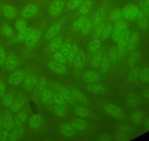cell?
<instances>
[{
	"instance_id": "1",
	"label": "cell",
	"mask_w": 149,
	"mask_h": 141,
	"mask_svg": "<svg viewBox=\"0 0 149 141\" xmlns=\"http://www.w3.org/2000/svg\"><path fill=\"white\" fill-rule=\"evenodd\" d=\"M122 16L127 21H134L137 18L140 10L135 5L129 3L123 8Z\"/></svg>"
},
{
	"instance_id": "2",
	"label": "cell",
	"mask_w": 149,
	"mask_h": 141,
	"mask_svg": "<svg viewBox=\"0 0 149 141\" xmlns=\"http://www.w3.org/2000/svg\"><path fill=\"white\" fill-rule=\"evenodd\" d=\"M127 30V24L122 19H120L119 21H116L115 24V27H114L113 32V35H112V40L113 41V42H118L121 34Z\"/></svg>"
},
{
	"instance_id": "3",
	"label": "cell",
	"mask_w": 149,
	"mask_h": 141,
	"mask_svg": "<svg viewBox=\"0 0 149 141\" xmlns=\"http://www.w3.org/2000/svg\"><path fill=\"white\" fill-rule=\"evenodd\" d=\"M103 107H104V110L107 112L109 115H110L111 116L115 118L121 119L124 117V114L123 110L121 108H119L118 106H116V105L107 103L103 106Z\"/></svg>"
},
{
	"instance_id": "4",
	"label": "cell",
	"mask_w": 149,
	"mask_h": 141,
	"mask_svg": "<svg viewBox=\"0 0 149 141\" xmlns=\"http://www.w3.org/2000/svg\"><path fill=\"white\" fill-rule=\"evenodd\" d=\"M64 7V2L61 0H54L49 8V13L52 16H57L61 13Z\"/></svg>"
},
{
	"instance_id": "5",
	"label": "cell",
	"mask_w": 149,
	"mask_h": 141,
	"mask_svg": "<svg viewBox=\"0 0 149 141\" xmlns=\"http://www.w3.org/2000/svg\"><path fill=\"white\" fill-rule=\"evenodd\" d=\"M25 76V73L22 70H16L9 75V83L12 85H18L21 84V81Z\"/></svg>"
},
{
	"instance_id": "6",
	"label": "cell",
	"mask_w": 149,
	"mask_h": 141,
	"mask_svg": "<svg viewBox=\"0 0 149 141\" xmlns=\"http://www.w3.org/2000/svg\"><path fill=\"white\" fill-rule=\"evenodd\" d=\"M41 36V31L38 29H34L31 30V33L28 37L24 40V42L27 46H32L33 44H35Z\"/></svg>"
},
{
	"instance_id": "7",
	"label": "cell",
	"mask_w": 149,
	"mask_h": 141,
	"mask_svg": "<svg viewBox=\"0 0 149 141\" xmlns=\"http://www.w3.org/2000/svg\"><path fill=\"white\" fill-rule=\"evenodd\" d=\"M130 32L128 30H125L124 32L121 34V37H120L119 40L118 41V51L119 52H122L124 51V49L126 48L127 45L128 44L129 41H130Z\"/></svg>"
},
{
	"instance_id": "8",
	"label": "cell",
	"mask_w": 149,
	"mask_h": 141,
	"mask_svg": "<svg viewBox=\"0 0 149 141\" xmlns=\"http://www.w3.org/2000/svg\"><path fill=\"white\" fill-rule=\"evenodd\" d=\"M37 80H37V76L34 75V74H30L24 79L23 86L25 87L26 90H31L36 85Z\"/></svg>"
},
{
	"instance_id": "9",
	"label": "cell",
	"mask_w": 149,
	"mask_h": 141,
	"mask_svg": "<svg viewBox=\"0 0 149 141\" xmlns=\"http://www.w3.org/2000/svg\"><path fill=\"white\" fill-rule=\"evenodd\" d=\"M38 8L34 4H29L24 9L22 12V16L26 18H30L37 13Z\"/></svg>"
},
{
	"instance_id": "10",
	"label": "cell",
	"mask_w": 149,
	"mask_h": 141,
	"mask_svg": "<svg viewBox=\"0 0 149 141\" xmlns=\"http://www.w3.org/2000/svg\"><path fill=\"white\" fill-rule=\"evenodd\" d=\"M104 15V10L103 9V8L100 7L97 10V11L95 12V14L94 16V18H93L92 21H91V28L94 29L96 26L98 24H100V22H102V20L103 19V17Z\"/></svg>"
},
{
	"instance_id": "11",
	"label": "cell",
	"mask_w": 149,
	"mask_h": 141,
	"mask_svg": "<svg viewBox=\"0 0 149 141\" xmlns=\"http://www.w3.org/2000/svg\"><path fill=\"white\" fill-rule=\"evenodd\" d=\"M45 84H46V80L43 77H41L39 80H37V82L35 85V88L34 89V91H33V94L35 97H38V96H41L43 90H45Z\"/></svg>"
},
{
	"instance_id": "12",
	"label": "cell",
	"mask_w": 149,
	"mask_h": 141,
	"mask_svg": "<svg viewBox=\"0 0 149 141\" xmlns=\"http://www.w3.org/2000/svg\"><path fill=\"white\" fill-rule=\"evenodd\" d=\"M48 66H49V68L51 70H52L54 72L58 73V74H64L67 72V69H66L65 66L61 64V63H58V62H50Z\"/></svg>"
},
{
	"instance_id": "13",
	"label": "cell",
	"mask_w": 149,
	"mask_h": 141,
	"mask_svg": "<svg viewBox=\"0 0 149 141\" xmlns=\"http://www.w3.org/2000/svg\"><path fill=\"white\" fill-rule=\"evenodd\" d=\"M18 66V59L15 54H10L6 60V67L9 70H15Z\"/></svg>"
},
{
	"instance_id": "14",
	"label": "cell",
	"mask_w": 149,
	"mask_h": 141,
	"mask_svg": "<svg viewBox=\"0 0 149 141\" xmlns=\"http://www.w3.org/2000/svg\"><path fill=\"white\" fill-rule=\"evenodd\" d=\"M87 90L94 94L102 95L104 92L105 87L102 84H91L87 85Z\"/></svg>"
},
{
	"instance_id": "15",
	"label": "cell",
	"mask_w": 149,
	"mask_h": 141,
	"mask_svg": "<svg viewBox=\"0 0 149 141\" xmlns=\"http://www.w3.org/2000/svg\"><path fill=\"white\" fill-rule=\"evenodd\" d=\"M3 12H4V14H5L8 18H15V17L17 16V13H18V11H17L13 6L10 5H4Z\"/></svg>"
},
{
	"instance_id": "16",
	"label": "cell",
	"mask_w": 149,
	"mask_h": 141,
	"mask_svg": "<svg viewBox=\"0 0 149 141\" xmlns=\"http://www.w3.org/2000/svg\"><path fill=\"white\" fill-rule=\"evenodd\" d=\"M60 30V25L58 24H55L51 26L45 33V38L47 40H51V38H54L55 35L58 34Z\"/></svg>"
},
{
	"instance_id": "17",
	"label": "cell",
	"mask_w": 149,
	"mask_h": 141,
	"mask_svg": "<svg viewBox=\"0 0 149 141\" xmlns=\"http://www.w3.org/2000/svg\"><path fill=\"white\" fill-rule=\"evenodd\" d=\"M83 80L85 82H92L99 80V76L92 70H87L83 75Z\"/></svg>"
},
{
	"instance_id": "18",
	"label": "cell",
	"mask_w": 149,
	"mask_h": 141,
	"mask_svg": "<svg viewBox=\"0 0 149 141\" xmlns=\"http://www.w3.org/2000/svg\"><path fill=\"white\" fill-rule=\"evenodd\" d=\"M93 2L91 0H86L83 3L78 11V13L81 16H85L91 11V7H92Z\"/></svg>"
},
{
	"instance_id": "19",
	"label": "cell",
	"mask_w": 149,
	"mask_h": 141,
	"mask_svg": "<svg viewBox=\"0 0 149 141\" xmlns=\"http://www.w3.org/2000/svg\"><path fill=\"white\" fill-rule=\"evenodd\" d=\"M24 105V100L23 98L18 97L13 102L12 105L10 107V110L14 113H16L18 110H21Z\"/></svg>"
},
{
	"instance_id": "20",
	"label": "cell",
	"mask_w": 149,
	"mask_h": 141,
	"mask_svg": "<svg viewBox=\"0 0 149 141\" xmlns=\"http://www.w3.org/2000/svg\"><path fill=\"white\" fill-rule=\"evenodd\" d=\"M70 92H71V94L74 101H77V102L82 104L86 103L87 102V98L78 90H75V89H72Z\"/></svg>"
},
{
	"instance_id": "21",
	"label": "cell",
	"mask_w": 149,
	"mask_h": 141,
	"mask_svg": "<svg viewBox=\"0 0 149 141\" xmlns=\"http://www.w3.org/2000/svg\"><path fill=\"white\" fill-rule=\"evenodd\" d=\"M41 121H42L41 116H40V115L34 114L31 116V118H30L29 121V125L31 128L37 129V128L40 126V125L41 124Z\"/></svg>"
},
{
	"instance_id": "22",
	"label": "cell",
	"mask_w": 149,
	"mask_h": 141,
	"mask_svg": "<svg viewBox=\"0 0 149 141\" xmlns=\"http://www.w3.org/2000/svg\"><path fill=\"white\" fill-rule=\"evenodd\" d=\"M122 16V11L119 8L113 9L109 14V20L112 21H118L121 19Z\"/></svg>"
},
{
	"instance_id": "23",
	"label": "cell",
	"mask_w": 149,
	"mask_h": 141,
	"mask_svg": "<svg viewBox=\"0 0 149 141\" xmlns=\"http://www.w3.org/2000/svg\"><path fill=\"white\" fill-rule=\"evenodd\" d=\"M86 61V55L84 51H80L78 54H76L74 59V66L77 68L81 67L84 64Z\"/></svg>"
},
{
	"instance_id": "24",
	"label": "cell",
	"mask_w": 149,
	"mask_h": 141,
	"mask_svg": "<svg viewBox=\"0 0 149 141\" xmlns=\"http://www.w3.org/2000/svg\"><path fill=\"white\" fill-rule=\"evenodd\" d=\"M138 36H137V33L133 32L130 35V41L128 43V49L130 51H134L137 44H138Z\"/></svg>"
},
{
	"instance_id": "25",
	"label": "cell",
	"mask_w": 149,
	"mask_h": 141,
	"mask_svg": "<svg viewBox=\"0 0 149 141\" xmlns=\"http://www.w3.org/2000/svg\"><path fill=\"white\" fill-rule=\"evenodd\" d=\"M62 44V40L60 37H56L51 41L50 44V49L54 52L58 51Z\"/></svg>"
},
{
	"instance_id": "26",
	"label": "cell",
	"mask_w": 149,
	"mask_h": 141,
	"mask_svg": "<svg viewBox=\"0 0 149 141\" xmlns=\"http://www.w3.org/2000/svg\"><path fill=\"white\" fill-rule=\"evenodd\" d=\"M88 18V17L85 16H81V18H78V19L75 21V22H74V25H73L72 30H74V31H76V32L81 31V29H82V27H84V24H85L86 21H87Z\"/></svg>"
},
{
	"instance_id": "27",
	"label": "cell",
	"mask_w": 149,
	"mask_h": 141,
	"mask_svg": "<svg viewBox=\"0 0 149 141\" xmlns=\"http://www.w3.org/2000/svg\"><path fill=\"white\" fill-rule=\"evenodd\" d=\"M72 125L74 126V128L78 130H84L88 128V123L86 121L81 118L74 119L72 121Z\"/></svg>"
},
{
	"instance_id": "28",
	"label": "cell",
	"mask_w": 149,
	"mask_h": 141,
	"mask_svg": "<svg viewBox=\"0 0 149 141\" xmlns=\"http://www.w3.org/2000/svg\"><path fill=\"white\" fill-rule=\"evenodd\" d=\"M1 33L4 36L11 37L13 35V30L11 25H10L8 23H4L3 25L1 27Z\"/></svg>"
},
{
	"instance_id": "29",
	"label": "cell",
	"mask_w": 149,
	"mask_h": 141,
	"mask_svg": "<svg viewBox=\"0 0 149 141\" xmlns=\"http://www.w3.org/2000/svg\"><path fill=\"white\" fill-rule=\"evenodd\" d=\"M61 132L67 137H71L74 133V129H72L70 124L67 123H64L60 126Z\"/></svg>"
},
{
	"instance_id": "30",
	"label": "cell",
	"mask_w": 149,
	"mask_h": 141,
	"mask_svg": "<svg viewBox=\"0 0 149 141\" xmlns=\"http://www.w3.org/2000/svg\"><path fill=\"white\" fill-rule=\"evenodd\" d=\"M61 90L59 91V93H61V96L64 99L66 102H69V103H73L74 102V99H73L72 96L71 94V92L69 90H67L65 87H61Z\"/></svg>"
},
{
	"instance_id": "31",
	"label": "cell",
	"mask_w": 149,
	"mask_h": 141,
	"mask_svg": "<svg viewBox=\"0 0 149 141\" xmlns=\"http://www.w3.org/2000/svg\"><path fill=\"white\" fill-rule=\"evenodd\" d=\"M117 49L115 47H112L107 53V59L112 64H115L117 60Z\"/></svg>"
},
{
	"instance_id": "32",
	"label": "cell",
	"mask_w": 149,
	"mask_h": 141,
	"mask_svg": "<svg viewBox=\"0 0 149 141\" xmlns=\"http://www.w3.org/2000/svg\"><path fill=\"white\" fill-rule=\"evenodd\" d=\"M137 24L142 29H146L148 26V21L146 15L144 13L141 12V11H140L138 16H137Z\"/></svg>"
},
{
	"instance_id": "33",
	"label": "cell",
	"mask_w": 149,
	"mask_h": 141,
	"mask_svg": "<svg viewBox=\"0 0 149 141\" xmlns=\"http://www.w3.org/2000/svg\"><path fill=\"white\" fill-rule=\"evenodd\" d=\"M139 58V54L136 51H132V52L130 53V55L129 57L128 60V64L129 66L131 68H133L137 63V60Z\"/></svg>"
},
{
	"instance_id": "34",
	"label": "cell",
	"mask_w": 149,
	"mask_h": 141,
	"mask_svg": "<svg viewBox=\"0 0 149 141\" xmlns=\"http://www.w3.org/2000/svg\"><path fill=\"white\" fill-rule=\"evenodd\" d=\"M102 60V53L101 51H97L93 56L92 60H91V66L94 67V68H98L99 65H100V61Z\"/></svg>"
},
{
	"instance_id": "35",
	"label": "cell",
	"mask_w": 149,
	"mask_h": 141,
	"mask_svg": "<svg viewBox=\"0 0 149 141\" xmlns=\"http://www.w3.org/2000/svg\"><path fill=\"white\" fill-rule=\"evenodd\" d=\"M2 123L5 128L8 130H10L13 126V120L11 118L10 116L9 115H6L2 118Z\"/></svg>"
},
{
	"instance_id": "36",
	"label": "cell",
	"mask_w": 149,
	"mask_h": 141,
	"mask_svg": "<svg viewBox=\"0 0 149 141\" xmlns=\"http://www.w3.org/2000/svg\"><path fill=\"white\" fill-rule=\"evenodd\" d=\"M104 27V23L103 22H100V24H97V25L93 29L92 36L94 37V38H98L100 36V35H101L102 31Z\"/></svg>"
},
{
	"instance_id": "37",
	"label": "cell",
	"mask_w": 149,
	"mask_h": 141,
	"mask_svg": "<svg viewBox=\"0 0 149 141\" xmlns=\"http://www.w3.org/2000/svg\"><path fill=\"white\" fill-rule=\"evenodd\" d=\"M77 51H78V49H77L76 44H72V45L71 46V49H70L68 54L66 56V57H67L66 59L70 62L73 61L74 57H75V56H76L77 54Z\"/></svg>"
},
{
	"instance_id": "38",
	"label": "cell",
	"mask_w": 149,
	"mask_h": 141,
	"mask_svg": "<svg viewBox=\"0 0 149 141\" xmlns=\"http://www.w3.org/2000/svg\"><path fill=\"white\" fill-rule=\"evenodd\" d=\"M137 76H138V68H133L132 70H131L128 73V75H127V81L129 82H133L136 81L137 78Z\"/></svg>"
},
{
	"instance_id": "39",
	"label": "cell",
	"mask_w": 149,
	"mask_h": 141,
	"mask_svg": "<svg viewBox=\"0 0 149 141\" xmlns=\"http://www.w3.org/2000/svg\"><path fill=\"white\" fill-rule=\"evenodd\" d=\"M24 134V129L22 128H18L16 130L14 131L11 135H10V141H16L23 136Z\"/></svg>"
},
{
	"instance_id": "40",
	"label": "cell",
	"mask_w": 149,
	"mask_h": 141,
	"mask_svg": "<svg viewBox=\"0 0 149 141\" xmlns=\"http://www.w3.org/2000/svg\"><path fill=\"white\" fill-rule=\"evenodd\" d=\"M31 32V29L30 28V27H28V28L26 27V28L24 29V30H22V31H21L18 33V35H17L16 39L18 40V41H23V40H25L26 38L29 35Z\"/></svg>"
},
{
	"instance_id": "41",
	"label": "cell",
	"mask_w": 149,
	"mask_h": 141,
	"mask_svg": "<svg viewBox=\"0 0 149 141\" xmlns=\"http://www.w3.org/2000/svg\"><path fill=\"white\" fill-rule=\"evenodd\" d=\"M83 1L84 0H69L67 3V8L69 10H71V11L76 9L82 3Z\"/></svg>"
},
{
	"instance_id": "42",
	"label": "cell",
	"mask_w": 149,
	"mask_h": 141,
	"mask_svg": "<svg viewBox=\"0 0 149 141\" xmlns=\"http://www.w3.org/2000/svg\"><path fill=\"white\" fill-rule=\"evenodd\" d=\"M112 25L111 24H107V25H104V28H103L102 31L101 35H100V38L102 39H107L110 35V32L112 31Z\"/></svg>"
},
{
	"instance_id": "43",
	"label": "cell",
	"mask_w": 149,
	"mask_h": 141,
	"mask_svg": "<svg viewBox=\"0 0 149 141\" xmlns=\"http://www.w3.org/2000/svg\"><path fill=\"white\" fill-rule=\"evenodd\" d=\"M100 47V40L95 39L90 42L89 45H88V49L91 52H94V51H97Z\"/></svg>"
},
{
	"instance_id": "44",
	"label": "cell",
	"mask_w": 149,
	"mask_h": 141,
	"mask_svg": "<svg viewBox=\"0 0 149 141\" xmlns=\"http://www.w3.org/2000/svg\"><path fill=\"white\" fill-rule=\"evenodd\" d=\"M74 113L76 115H78L80 117H86L88 116V111L87 109L84 108L83 107H80V106H78V107H74Z\"/></svg>"
},
{
	"instance_id": "45",
	"label": "cell",
	"mask_w": 149,
	"mask_h": 141,
	"mask_svg": "<svg viewBox=\"0 0 149 141\" xmlns=\"http://www.w3.org/2000/svg\"><path fill=\"white\" fill-rule=\"evenodd\" d=\"M53 100L56 104L58 105H63L65 104V100L61 96V93H54L52 96Z\"/></svg>"
},
{
	"instance_id": "46",
	"label": "cell",
	"mask_w": 149,
	"mask_h": 141,
	"mask_svg": "<svg viewBox=\"0 0 149 141\" xmlns=\"http://www.w3.org/2000/svg\"><path fill=\"white\" fill-rule=\"evenodd\" d=\"M142 11L146 15H149V0H139Z\"/></svg>"
},
{
	"instance_id": "47",
	"label": "cell",
	"mask_w": 149,
	"mask_h": 141,
	"mask_svg": "<svg viewBox=\"0 0 149 141\" xmlns=\"http://www.w3.org/2000/svg\"><path fill=\"white\" fill-rule=\"evenodd\" d=\"M3 104L6 106V107H10V108L11 105H12L13 102V96L11 93H7V94L3 95Z\"/></svg>"
},
{
	"instance_id": "48",
	"label": "cell",
	"mask_w": 149,
	"mask_h": 141,
	"mask_svg": "<svg viewBox=\"0 0 149 141\" xmlns=\"http://www.w3.org/2000/svg\"><path fill=\"white\" fill-rule=\"evenodd\" d=\"M52 96H53L52 93H51V91L49 90V89H45L40 96L41 101L43 102H48V101L50 100V99L52 97Z\"/></svg>"
},
{
	"instance_id": "49",
	"label": "cell",
	"mask_w": 149,
	"mask_h": 141,
	"mask_svg": "<svg viewBox=\"0 0 149 141\" xmlns=\"http://www.w3.org/2000/svg\"><path fill=\"white\" fill-rule=\"evenodd\" d=\"M27 118V115L24 112H21L18 114H17L16 116H15V121L16 122L17 124L20 125L22 123H24L25 121V120Z\"/></svg>"
},
{
	"instance_id": "50",
	"label": "cell",
	"mask_w": 149,
	"mask_h": 141,
	"mask_svg": "<svg viewBox=\"0 0 149 141\" xmlns=\"http://www.w3.org/2000/svg\"><path fill=\"white\" fill-rule=\"evenodd\" d=\"M91 30V21H90L89 18H88L87 21H86L85 24H84V27H83L82 29H81V31L83 35H86L88 34V32H89Z\"/></svg>"
},
{
	"instance_id": "51",
	"label": "cell",
	"mask_w": 149,
	"mask_h": 141,
	"mask_svg": "<svg viewBox=\"0 0 149 141\" xmlns=\"http://www.w3.org/2000/svg\"><path fill=\"white\" fill-rule=\"evenodd\" d=\"M140 80L143 82H146L149 80V68H144L142 70L141 73H140Z\"/></svg>"
},
{
	"instance_id": "52",
	"label": "cell",
	"mask_w": 149,
	"mask_h": 141,
	"mask_svg": "<svg viewBox=\"0 0 149 141\" xmlns=\"http://www.w3.org/2000/svg\"><path fill=\"white\" fill-rule=\"evenodd\" d=\"M109 67V60L107 59V56H104L102 57V60L100 61V68H101L102 71H106Z\"/></svg>"
},
{
	"instance_id": "53",
	"label": "cell",
	"mask_w": 149,
	"mask_h": 141,
	"mask_svg": "<svg viewBox=\"0 0 149 141\" xmlns=\"http://www.w3.org/2000/svg\"><path fill=\"white\" fill-rule=\"evenodd\" d=\"M15 28H16V30L20 32L21 31L24 30V29L26 28V22L24 20L21 19V20H18L15 22Z\"/></svg>"
},
{
	"instance_id": "54",
	"label": "cell",
	"mask_w": 149,
	"mask_h": 141,
	"mask_svg": "<svg viewBox=\"0 0 149 141\" xmlns=\"http://www.w3.org/2000/svg\"><path fill=\"white\" fill-rule=\"evenodd\" d=\"M54 111H55L56 114L57 116H60V117H63L66 113V109L64 106L58 105V106H55V107H54Z\"/></svg>"
},
{
	"instance_id": "55",
	"label": "cell",
	"mask_w": 149,
	"mask_h": 141,
	"mask_svg": "<svg viewBox=\"0 0 149 141\" xmlns=\"http://www.w3.org/2000/svg\"><path fill=\"white\" fill-rule=\"evenodd\" d=\"M53 57H54V60H55L56 62H58V63H65L66 61V57H64V55H62L61 53L58 52V51H56V52H54Z\"/></svg>"
},
{
	"instance_id": "56",
	"label": "cell",
	"mask_w": 149,
	"mask_h": 141,
	"mask_svg": "<svg viewBox=\"0 0 149 141\" xmlns=\"http://www.w3.org/2000/svg\"><path fill=\"white\" fill-rule=\"evenodd\" d=\"M70 49H71V45H70L69 43L65 42L64 44H63L62 48H61V50H60V53H61L62 55H64V57H66V56L68 54Z\"/></svg>"
},
{
	"instance_id": "57",
	"label": "cell",
	"mask_w": 149,
	"mask_h": 141,
	"mask_svg": "<svg viewBox=\"0 0 149 141\" xmlns=\"http://www.w3.org/2000/svg\"><path fill=\"white\" fill-rule=\"evenodd\" d=\"M0 141H10V135L7 131H2L0 132Z\"/></svg>"
},
{
	"instance_id": "58",
	"label": "cell",
	"mask_w": 149,
	"mask_h": 141,
	"mask_svg": "<svg viewBox=\"0 0 149 141\" xmlns=\"http://www.w3.org/2000/svg\"><path fill=\"white\" fill-rule=\"evenodd\" d=\"M119 129L127 132H132L134 131V128L131 125H122V126H120Z\"/></svg>"
},
{
	"instance_id": "59",
	"label": "cell",
	"mask_w": 149,
	"mask_h": 141,
	"mask_svg": "<svg viewBox=\"0 0 149 141\" xmlns=\"http://www.w3.org/2000/svg\"><path fill=\"white\" fill-rule=\"evenodd\" d=\"M142 117H143V114H142L140 112L137 111V113H134V115H132V121L137 123L138 122L140 121V120L142 119Z\"/></svg>"
},
{
	"instance_id": "60",
	"label": "cell",
	"mask_w": 149,
	"mask_h": 141,
	"mask_svg": "<svg viewBox=\"0 0 149 141\" xmlns=\"http://www.w3.org/2000/svg\"><path fill=\"white\" fill-rule=\"evenodd\" d=\"M5 57H6V56H5V51H4L2 47H0V65L3 64L4 62H5Z\"/></svg>"
},
{
	"instance_id": "61",
	"label": "cell",
	"mask_w": 149,
	"mask_h": 141,
	"mask_svg": "<svg viewBox=\"0 0 149 141\" xmlns=\"http://www.w3.org/2000/svg\"><path fill=\"white\" fill-rule=\"evenodd\" d=\"M5 91V85L2 82L0 81V98L4 95Z\"/></svg>"
},
{
	"instance_id": "62",
	"label": "cell",
	"mask_w": 149,
	"mask_h": 141,
	"mask_svg": "<svg viewBox=\"0 0 149 141\" xmlns=\"http://www.w3.org/2000/svg\"><path fill=\"white\" fill-rule=\"evenodd\" d=\"M108 140V136L107 135H102L100 137V141H107Z\"/></svg>"
},
{
	"instance_id": "63",
	"label": "cell",
	"mask_w": 149,
	"mask_h": 141,
	"mask_svg": "<svg viewBox=\"0 0 149 141\" xmlns=\"http://www.w3.org/2000/svg\"><path fill=\"white\" fill-rule=\"evenodd\" d=\"M143 96L149 99V89H147V90L143 91Z\"/></svg>"
},
{
	"instance_id": "64",
	"label": "cell",
	"mask_w": 149,
	"mask_h": 141,
	"mask_svg": "<svg viewBox=\"0 0 149 141\" xmlns=\"http://www.w3.org/2000/svg\"><path fill=\"white\" fill-rule=\"evenodd\" d=\"M2 126H3V123H2V117L0 116V131L2 129Z\"/></svg>"
}]
</instances>
